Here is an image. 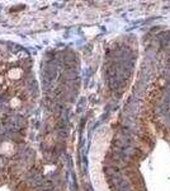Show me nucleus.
<instances>
[{"label":"nucleus","mask_w":170,"mask_h":191,"mask_svg":"<svg viewBox=\"0 0 170 191\" xmlns=\"http://www.w3.org/2000/svg\"><path fill=\"white\" fill-rule=\"evenodd\" d=\"M24 71L22 70V68H11V69H9L8 71V78L9 79H13V81H18V79H20L23 77Z\"/></svg>","instance_id":"nucleus-1"},{"label":"nucleus","mask_w":170,"mask_h":191,"mask_svg":"<svg viewBox=\"0 0 170 191\" xmlns=\"http://www.w3.org/2000/svg\"><path fill=\"white\" fill-rule=\"evenodd\" d=\"M13 150H14V147L11 145L10 143H4L2 145V148H0V152L4 153V154H10Z\"/></svg>","instance_id":"nucleus-2"},{"label":"nucleus","mask_w":170,"mask_h":191,"mask_svg":"<svg viewBox=\"0 0 170 191\" xmlns=\"http://www.w3.org/2000/svg\"><path fill=\"white\" fill-rule=\"evenodd\" d=\"M19 104H20V101L18 100V98H14V100L10 102V106H11V107H18Z\"/></svg>","instance_id":"nucleus-3"},{"label":"nucleus","mask_w":170,"mask_h":191,"mask_svg":"<svg viewBox=\"0 0 170 191\" xmlns=\"http://www.w3.org/2000/svg\"><path fill=\"white\" fill-rule=\"evenodd\" d=\"M3 83H4V77L0 74V84H3Z\"/></svg>","instance_id":"nucleus-4"}]
</instances>
